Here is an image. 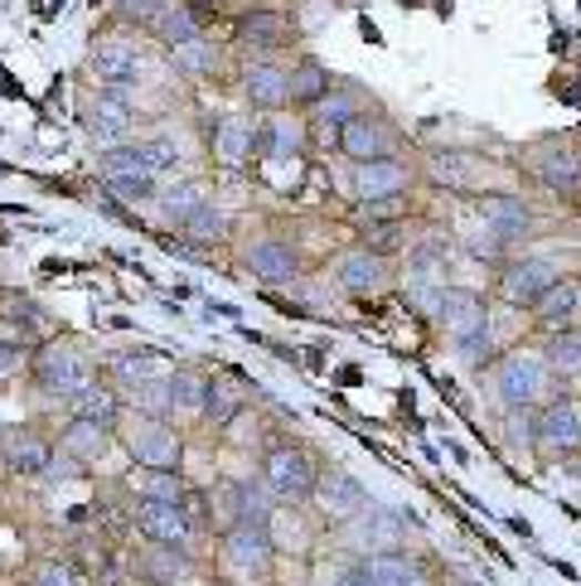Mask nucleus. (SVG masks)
I'll return each mask as SVG.
<instances>
[{
    "mask_svg": "<svg viewBox=\"0 0 581 586\" xmlns=\"http://www.w3.org/2000/svg\"><path fill=\"white\" fill-rule=\"evenodd\" d=\"M441 325L446 335H451V350L460 364L480 368L485 358H490V344H495V330H490V311H485V301L475 296L466 286H446V301H441Z\"/></svg>",
    "mask_w": 581,
    "mask_h": 586,
    "instance_id": "1",
    "label": "nucleus"
},
{
    "mask_svg": "<svg viewBox=\"0 0 581 586\" xmlns=\"http://www.w3.org/2000/svg\"><path fill=\"white\" fill-rule=\"evenodd\" d=\"M320 471L325 465L315 461V451L296 446V442H282L262 456V485L276 495V504H310L315 485H320Z\"/></svg>",
    "mask_w": 581,
    "mask_h": 586,
    "instance_id": "2",
    "label": "nucleus"
},
{
    "mask_svg": "<svg viewBox=\"0 0 581 586\" xmlns=\"http://www.w3.org/2000/svg\"><path fill=\"white\" fill-rule=\"evenodd\" d=\"M126 456L141 465V471H180L184 461V442H180V426L170 417H155V412H136L122 432Z\"/></svg>",
    "mask_w": 581,
    "mask_h": 586,
    "instance_id": "3",
    "label": "nucleus"
},
{
    "mask_svg": "<svg viewBox=\"0 0 581 586\" xmlns=\"http://www.w3.org/2000/svg\"><path fill=\"white\" fill-rule=\"evenodd\" d=\"M98 175H102V184H108V194H116V199H126V204H151L155 194H161V175L151 170V160H145V151H141V141L131 145V141H122V145H108V151L98 155Z\"/></svg>",
    "mask_w": 581,
    "mask_h": 586,
    "instance_id": "4",
    "label": "nucleus"
},
{
    "mask_svg": "<svg viewBox=\"0 0 581 586\" xmlns=\"http://www.w3.org/2000/svg\"><path fill=\"white\" fill-rule=\"evenodd\" d=\"M30 373H34V388L59 397V403H69L92 383V358L78 350V344H44V350H34L30 358Z\"/></svg>",
    "mask_w": 581,
    "mask_h": 586,
    "instance_id": "5",
    "label": "nucleus"
},
{
    "mask_svg": "<svg viewBox=\"0 0 581 586\" xmlns=\"http://www.w3.org/2000/svg\"><path fill=\"white\" fill-rule=\"evenodd\" d=\"M548 358H533V354H509L499 358L495 368V397L504 412H533L548 393Z\"/></svg>",
    "mask_w": 581,
    "mask_h": 586,
    "instance_id": "6",
    "label": "nucleus"
},
{
    "mask_svg": "<svg viewBox=\"0 0 581 586\" xmlns=\"http://www.w3.org/2000/svg\"><path fill=\"white\" fill-rule=\"evenodd\" d=\"M233 44L253 59H272L276 49L296 44V24H290L276 6H253L233 20Z\"/></svg>",
    "mask_w": 581,
    "mask_h": 586,
    "instance_id": "7",
    "label": "nucleus"
},
{
    "mask_svg": "<svg viewBox=\"0 0 581 586\" xmlns=\"http://www.w3.org/2000/svg\"><path fill=\"white\" fill-rule=\"evenodd\" d=\"M88 69L98 78V88H141L145 73H151V63H145V53L131 44V39H98L88 53Z\"/></svg>",
    "mask_w": 581,
    "mask_h": 586,
    "instance_id": "8",
    "label": "nucleus"
},
{
    "mask_svg": "<svg viewBox=\"0 0 581 586\" xmlns=\"http://www.w3.org/2000/svg\"><path fill=\"white\" fill-rule=\"evenodd\" d=\"M131 524H136L151 543H170V548H190L200 538V524L184 514L180 499H141L131 504Z\"/></svg>",
    "mask_w": 581,
    "mask_h": 586,
    "instance_id": "9",
    "label": "nucleus"
},
{
    "mask_svg": "<svg viewBox=\"0 0 581 586\" xmlns=\"http://www.w3.org/2000/svg\"><path fill=\"white\" fill-rule=\"evenodd\" d=\"M552 282H562L558 262H548V257H513V262H504V272H499V301L513 305V311H523V305L533 311Z\"/></svg>",
    "mask_w": 581,
    "mask_h": 586,
    "instance_id": "10",
    "label": "nucleus"
},
{
    "mask_svg": "<svg viewBox=\"0 0 581 586\" xmlns=\"http://www.w3.org/2000/svg\"><path fill=\"white\" fill-rule=\"evenodd\" d=\"M83 127H88L92 141L122 145L131 137V127H136V107H131V98L122 88H98L83 102Z\"/></svg>",
    "mask_w": 581,
    "mask_h": 586,
    "instance_id": "11",
    "label": "nucleus"
},
{
    "mask_svg": "<svg viewBox=\"0 0 581 586\" xmlns=\"http://www.w3.org/2000/svg\"><path fill=\"white\" fill-rule=\"evenodd\" d=\"M272 557H276L272 524H233L223 533V563H228L237 577H267Z\"/></svg>",
    "mask_w": 581,
    "mask_h": 586,
    "instance_id": "12",
    "label": "nucleus"
},
{
    "mask_svg": "<svg viewBox=\"0 0 581 586\" xmlns=\"http://www.w3.org/2000/svg\"><path fill=\"white\" fill-rule=\"evenodd\" d=\"M315 499H320V514L335 518V524H349V518H364L368 509H374V495H368L349 471H339V465H325L320 471Z\"/></svg>",
    "mask_w": 581,
    "mask_h": 586,
    "instance_id": "13",
    "label": "nucleus"
},
{
    "mask_svg": "<svg viewBox=\"0 0 581 586\" xmlns=\"http://www.w3.org/2000/svg\"><path fill=\"white\" fill-rule=\"evenodd\" d=\"M243 266L257 286L276 291V286H290L300 276V252L290 247L286 238H257V243L243 252Z\"/></svg>",
    "mask_w": 581,
    "mask_h": 586,
    "instance_id": "14",
    "label": "nucleus"
},
{
    "mask_svg": "<svg viewBox=\"0 0 581 586\" xmlns=\"http://www.w3.org/2000/svg\"><path fill=\"white\" fill-rule=\"evenodd\" d=\"M533 446L543 451V456H558V461L572 456V451H581V412L567 403V397L548 403L533 417Z\"/></svg>",
    "mask_w": 581,
    "mask_h": 586,
    "instance_id": "15",
    "label": "nucleus"
},
{
    "mask_svg": "<svg viewBox=\"0 0 581 586\" xmlns=\"http://www.w3.org/2000/svg\"><path fill=\"white\" fill-rule=\"evenodd\" d=\"M339 155H349V165H368V160H388L393 155V127L383 117L354 112L345 127H339Z\"/></svg>",
    "mask_w": 581,
    "mask_h": 586,
    "instance_id": "16",
    "label": "nucleus"
},
{
    "mask_svg": "<svg viewBox=\"0 0 581 586\" xmlns=\"http://www.w3.org/2000/svg\"><path fill=\"white\" fill-rule=\"evenodd\" d=\"M329 276H335V286L349 291V296H378V291L388 286V257H378V252H368V247H349L335 257Z\"/></svg>",
    "mask_w": 581,
    "mask_h": 586,
    "instance_id": "17",
    "label": "nucleus"
},
{
    "mask_svg": "<svg viewBox=\"0 0 581 586\" xmlns=\"http://www.w3.org/2000/svg\"><path fill=\"white\" fill-rule=\"evenodd\" d=\"M243 98L257 112H286L290 107V69L272 59H247L243 69Z\"/></svg>",
    "mask_w": 581,
    "mask_h": 586,
    "instance_id": "18",
    "label": "nucleus"
},
{
    "mask_svg": "<svg viewBox=\"0 0 581 586\" xmlns=\"http://www.w3.org/2000/svg\"><path fill=\"white\" fill-rule=\"evenodd\" d=\"M0 461H6L10 475H24V479H39L54 461V446L44 436H34L30 426H6L0 432Z\"/></svg>",
    "mask_w": 581,
    "mask_h": 586,
    "instance_id": "19",
    "label": "nucleus"
},
{
    "mask_svg": "<svg viewBox=\"0 0 581 586\" xmlns=\"http://www.w3.org/2000/svg\"><path fill=\"white\" fill-rule=\"evenodd\" d=\"M407 184H412V170H407L398 155L354 165V199H359V204H374V199H402Z\"/></svg>",
    "mask_w": 581,
    "mask_h": 586,
    "instance_id": "20",
    "label": "nucleus"
},
{
    "mask_svg": "<svg viewBox=\"0 0 581 586\" xmlns=\"http://www.w3.org/2000/svg\"><path fill=\"white\" fill-rule=\"evenodd\" d=\"M533 175L543 180L552 194L577 199L581 194V151H572V145H562V141H548L543 151L533 155Z\"/></svg>",
    "mask_w": 581,
    "mask_h": 586,
    "instance_id": "21",
    "label": "nucleus"
},
{
    "mask_svg": "<svg viewBox=\"0 0 581 586\" xmlns=\"http://www.w3.org/2000/svg\"><path fill=\"white\" fill-rule=\"evenodd\" d=\"M253 137H257V122L243 112H228L218 117L214 131H208V145H214V155L223 160V165H253Z\"/></svg>",
    "mask_w": 581,
    "mask_h": 586,
    "instance_id": "22",
    "label": "nucleus"
},
{
    "mask_svg": "<svg viewBox=\"0 0 581 586\" xmlns=\"http://www.w3.org/2000/svg\"><path fill=\"white\" fill-rule=\"evenodd\" d=\"M145 34H151L155 44H165V49H180V44H190V39L204 34V16H200V6H190V0H165L161 16L151 20V30Z\"/></svg>",
    "mask_w": 581,
    "mask_h": 586,
    "instance_id": "23",
    "label": "nucleus"
},
{
    "mask_svg": "<svg viewBox=\"0 0 581 586\" xmlns=\"http://www.w3.org/2000/svg\"><path fill=\"white\" fill-rule=\"evenodd\" d=\"M446 266H451L446 233H421L407 243V282H446Z\"/></svg>",
    "mask_w": 581,
    "mask_h": 586,
    "instance_id": "24",
    "label": "nucleus"
},
{
    "mask_svg": "<svg viewBox=\"0 0 581 586\" xmlns=\"http://www.w3.org/2000/svg\"><path fill=\"white\" fill-rule=\"evenodd\" d=\"M243 407H247V393H243V383H237V378H228V373H214V378H204V407H200V417L208 426H233Z\"/></svg>",
    "mask_w": 581,
    "mask_h": 586,
    "instance_id": "25",
    "label": "nucleus"
},
{
    "mask_svg": "<svg viewBox=\"0 0 581 586\" xmlns=\"http://www.w3.org/2000/svg\"><path fill=\"white\" fill-rule=\"evenodd\" d=\"M475 209H480V219L490 223V229L504 238L509 247L519 243V238L528 233V223H533V213H528V204H523L519 194H490V199H480Z\"/></svg>",
    "mask_w": 581,
    "mask_h": 586,
    "instance_id": "26",
    "label": "nucleus"
},
{
    "mask_svg": "<svg viewBox=\"0 0 581 586\" xmlns=\"http://www.w3.org/2000/svg\"><path fill=\"white\" fill-rule=\"evenodd\" d=\"M577 311H581V282H572V276H562V282H552L543 291V301L533 305V315H538V325L548 330H567V325H577Z\"/></svg>",
    "mask_w": 581,
    "mask_h": 586,
    "instance_id": "27",
    "label": "nucleus"
},
{
    "mask_svg": "<svg viewBox=\"0 0 581 586\" xmlns=\"http://www.w3.org/2000/svg\"><path fill=\"white\" fill-rule=\"evenodd\" d=\"M59 451L73 461H98L112 451V426L108 422H88V417H73L69 426H63L59 436Z\"/></svg>",
    "mask_w": 581,
    "mask_h": 586,
    "instance_id": "28",
    "label": "nucleus"
},
{
    "mask_svg": "<svg viewBox=\"0 0 581 586\" xmlns=\"http://www.w3.org/2000/svg\"><path fill=\"white\" fill-rule=\"evenodd\" d=\"M165 417H200L204 407V378L194 368H165Z\"/></svg>",
    "mask_w": 581,
    "mask_h": 586,
    "instance_id": "29",
    "label": "nucleus"
},
{
    "mask_svg": "<svg viewBox=\"0 0 581 586\" xmlns=\"http://www.w3.org/2000/svg\"><path fill=\"white\" fill-rule=\"evenodd\" d=\"M329 69L320 59H296L290 63V107H315L329 98Z\"/></svg>",
    "mask_w": 581,
    "mask_h": 586,
    "instance_id": "30",
    "label": "nucleus"
},
{
    "mask_svg": "<svg viewBox=\"0 0 581 586\" xmlns=\"http://www.w3.org/2000/svg\"><path fill=\"white\" fill-rule=\"evenodd\" d=\"M151 204H155V213H161V219L170 223V229H180V223H184L194 209L204 204V190H200V184H194V180H180V184H165V190L155 194Z\"/></svg>",
    "mask_w": 581,
    "mask_h": 586,
    "instance_id": "31",
    "label": "nucleus"
},
{
    "mask_svg": "<svg viewBox=\"0 0 581 586\" xmlns=\"http://www.w3.org/2000/svg\"><path fill=\"white\" fill-rule=\"evenodd\" d=\"M73 417H88V422H108L116 426L122 422V397H116V388H102V383H88L78 397H69Z\"/></svg>",
    "mask_w": 581,
    "mask_h": 586,
    "instance_id": "32",
    "label": "nucleus"
},
{
    "mask_svg": "<svg viewBox=\"0 0 581 586\" xmlns=\"http://www.w3.org/2000/svg\"><path fill=\"white\" fill-rule=\"evenodd\" d=\"M161 358H155V350H131V354H116L112 358V378H116V388H136V383H151V378H161Z\"/></svg>",
    "mask_w": 581,
    "mask_h": 586,
    "instance_id": "33",
    "label": "nucleus"
},
{
    "mask_svg": "<svg viewBox=\"0 0 581 586\" xmlns=\"http://www.w3.org/2000/svg\"><path fill=\"white\" fill-rule=\"evenodd\" d=\"M208 524L228 533L233 524H243V479H218L208 489Z\"/></svg>",
    "mask_w": 581,
    "mask_h": 586,
    "instance_id": "34",
    "label": "nucleus"
},
{
    "mask_svg": "<svg viewBox=\"0 0 581 586\" xmlns=\"http://www.w3.org/2000/svg\"><path fill=\"white\" fill-rule=\"evenodd\" d=\"M170 59H175V69L180 73H190V78H208L218 69V44L208 34L200 39H190V44H180V49H170Z\"/></svg>",
    "mask_w": 581,
    "mask_h": 586,
    "instance_id": "35",
    "label": "nucleus"
},
{
    "mask_svg": "<svg viewBox=\"0 0 581 586\" xmlns=\"http://www.w3.org/2000/svg\"><path fill=\"white\" fill-rule=\"evenodd\" d=\"M412 238H407V219H388V223H364L359 233V247L378 252V257H393V252H402Z\"/></svg>",
    "mask_w": 581,
    "mask_h": 586,
    "instance_id": "36",
    "label": "nucleus"
},
{
    "mask_svg": "<svg viewBox=\"0 0 581 586\" xmlns=\"http://www.w3.org/2000/svg\"><path fill=\"white\" fill-rule=\"evenodd\" d=\"M548 368L552 373H577L581 368V325H567V330H552L548 340Z\"/></svg>",
    "mask_w": 581,
    "mask_h": 586,
    "instance_id": "37",
    "label": "nucleus"
},
{
    "mask_svg": "<svg viewBox=\"0 0 581 586\" xmlns=\"http://www.w3.org/2000/svg\"><path fill=\"white\" fill-rule=\"evenodd\" d=\"M145 572H151L155 586H170L180 572H190V548H170V543H155L151 557H145Z\"/></svg>",
    "mask_w": 581,
    "mask_h": 586,
    "instance_id": "38",
    "label": "nucleus"
},
{
    "mask_svg": "<svg viewBox=\"0 0 581 586\" xmlns=\"http://www.w3.org/2000/svg\"><path fill=\"white\" fill-rule=\"evenodd\" d=\"M368 563H374V577H378V586H421L417 567H412V557H402L398 548H388V553L368 557Z\"/></svg>",
    "mask_w": 581,
    "mask_h": 586,
    "instance_id": "39",
    "label": "nucleus"
},
{
    "mask_svg": "<svg viewBox=\"0 0 581 586\" xmlns=\"http://www.w3.org/2000/svg\"><path fill=\"white\" fill-rule=\"evenodd\" d=\"M141 151H145V160H151V170H155V175H175V170H180V160H184L180 141L170 137V131H155V137H145V141H141Z\"/></svg>",
    "mask_w": 581,
    "mask_h": 586,
    "instance_id": "40",
    "label": "nucleus"
},
{
    "mask_svg": "<svg viewBox=\"0 0 581 586\" xmlns=\"http://www.w3.org/2000/svg\"><path fill=\"white\" fill-rule=\"evenodd\" d=\"M427 175L436 184H446V190H466V184H470V170H466V155H460V151H436V155H427Z\"/></svg>",
    "mask_w": 581,
    "mask_h": 586,
    "instance_id": "41",
    "label": "nucleus"
},
{
    "mask_svg": "<svg viewBox=\"0 0 581 586\" xmlns=\"http://www.w3.org/2000/svg\"><path fill=\"white\" fill-rule=\"evenodd\" d=\"M354 112H359V107H354L349 92H345V88H329V98L315 102V127H320V131H335V137H339V127H345Z\"/></svg>",
    "mask_w": 581,
    "mask_h": 586,
    "instance_id": "42",
    "label": "nucleus"
},
{
    "mask_svg": "<svg viewBox=\"0 0 581 586\" xmlns=\"http://www.w3.org/2000/svg\"><path fill=\"white\" fill-rule=\"evenodd\" d=\"M136 495L141 499H184V479L180 471H141Z\"/></svg>",
    "mask_w": 581,
    "mask_h": 586,
    "instance_id": "43",
    "label": "nucleus"
},
{
    "mask_svg": "<svg viewBox=\"0 0 581 586\" xmlns=\"http://www.w3.org/2000/svg\"><path fill=\"white\" fill-rule=\"evenodd\" d=\"M24 586H78V567L63 563V557H44L24 572Z\"/></svg>",
    "mask_w": 581,
    "mask_h": 586,
    "instance_id": "44",
    "label": "nucleus"
},
{
    "mask_svg": "<svg viewBox=\"0 0 581 586\" xmlns=\"http://www.w3.org/2000/svg\"><path fill=\"white\" fill-rule=\"evenodd\" d=\"M272 499L262 479H243V524H272Z\"/></svg>",
    "mask_w": 581,
    "mask_h": 586,
    "instance_id": "45",
    "label": "nucleus"
},
{
    "mask_svg": "<svg viewBox=\"0 0 581 586\" xmlns=\"http://www.w3.org/2000/svg\"><path fill=\"white\" fill-rule=\"evenodd\" d=\"M466 252H470V257H480V262H499V257L509 252V243L490 229V223L480 219V229H470V233H466Z\"/></svg>",
    "mask_w": 581,
    "mask_h": 586,
    "instance_id": "46",
    "label": "nucleus"
},
{
    "mask_svg": "<svg viewBox=\"0 0 581 586\" xmlns=\"http://www.w3.org/2000/svg\"><path fill=\"white\" fill-rule=\"evenodd\" d=\"M165 0H112V16L131 24V30H151V20L161 16Z\"/></svg>",
    "mask_w": 581,
    "mask_h": 586,
    "instance_id": "47",
    "label": "nucleus"
},
{
    "mask_svg": "<svg viewBox=\"0 0 581 586\" xmlns=\"http://www.w3.org/2000/svg\"><path fill=\"white\" fill-rule=\"evenodd\" d=\"M0 305H6L0 320H10L20 335H34V330H39V305L30 296H0Z\"/></svg>",
    "mask_w": 581,
    "mask_h": 586,
    "instance_id": "48",
    "label": "nucleus"
},
{
    "mask_svg": "<svg viewBox=\"0 0 581 586\" xmlns=\"http://www.w3.org/2000/svg\"><path fill=\"white\" fill-rule=\"evenodd\" d=\"M335 586H378L374 563H368V557H349V563H339Z\"/></svg>",
    "mask_w": 581,
    "mask_h": 586,
    "instance_id": "49",
    "label": "nucleus"
},
{
    "mask_svg": "<svg viewBox=\"0 0 581 586\" xmlns=\"http://www.w3.org/2000/svg\"><path fill=\"white\" fill-rule=\"evenodd\" d=\"M364 223H388V219H407V194L402 199H374V204H359Z\"/></svg>",
    "mask_w": 581,
    "mask_h": 586,
    "instance_id": "50",
    "label": "nucleus"
},
{
    "mask_svg": "<svg viewBox=\"0 0 581 586\" xmlns=\"http://www.w3.org/2000/svg\"><path fill=\"white\" fill-rule=\"evenodd\" d=\"M16 364H20V344H6V340H0V378H6V373L16 368Z\"/></svg>",
    "mask_w": 581,
    "mask_h": 586,
    "instance_id": "51",
    "label": "nucleus"
},
{
    "mask_svg": "<svg viewBox=\"0 0 581 586\" xmlns=\"http://www.w3.org/2000/svg\"><path fill=\"white\" fill-rule=\"evenodd\" d=\"M562 471L572 475V479H581V451H572V456H562Z\"/></svg>",
    "mask_w": 581,
    "mask_h": 586,
    "instance_id": "52",
    "label": "nucleus"
}]
</instances>
